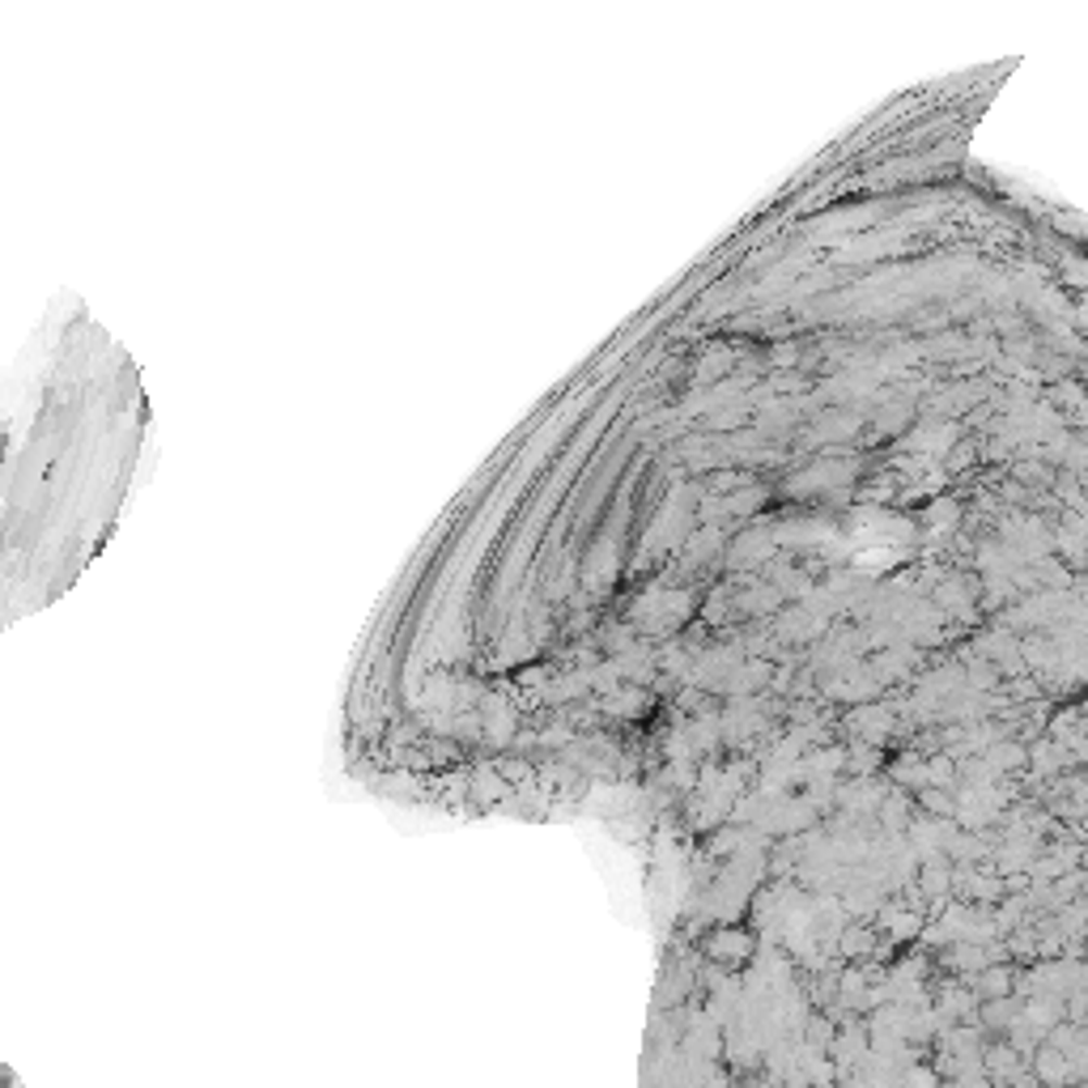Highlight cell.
Returning <instances> with one entry per match:
<instances>
[{"label": "cell", "instance_id": "1", "mask_svg": "<svg viewBox=\"0 0 1088 1088\" xmlns=\"http://www.w3.org/2000/svg\"><path fill=\"white\" fill-rule=\"evenodd\" d=\"M102 341L55 311L0 375V630L55 604L111 532L124 477Z\"/></svg>", "mask_w": 1088, "mask_h": 1088}]
</instances>
